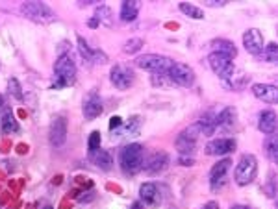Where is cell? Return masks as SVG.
I'll return each mask as SVG.
<instances>
[{"instance_id":"1","label":"cell","mask_w":278,"mask_h":209,"mask_svg":"<svg viewBox=\"0 0 278 209\" xmlns=\"http://www.w3.org/2000/svg\"><path fill=\"white\" fill-rule=\"evenodd\" d=\"M119 163L125 174H137L143 169V147L139 143L126 145L119 154Z\"/></svg>"},{"instance_id":"2","label":"cell","mask_w":278,"mask_h":209,"mask_svg":"<svg viewBox=\"0 0 278 209\" xmlns=\"http://www.w3.org/2000/svg\"><path fill=\"white\" fill-rule=\"evenodd\" d=\"M54 87H65V85H73L74 80H76V65H74L73 57L69 54H62L58 57L56 65H54Z\"/></svg>"},{"instance_id":"3","label":"cell","mask_w":278,"mask_h":209,"mask_svg":"<svg viewBox=\"0 0 278 209\" xmlns=\"http://www.w3.org/2000/svg\"><path fill=\"white\" fill-rule=\"evenodd\" d=\"M258 174V159L252 156V154H245L241 156L239 163L236 165V170H234V180L236 183L241 187L252 183V180Z\"/></svg>"},{"instance_id":"4","label":"cell","mask_w":278,"mask_h":209,"mask_svg":"<svg viewBox=\"0 0 278 209\" xmlns=\"http://www.w3.org/2000/svg\"><path fill=\"white\" fill-rule=\"evenodd\" d=\"M173 59L165 56H159V54H143L136 59V65L139 68H145L148 73L152 74H165L169 71Z\"/></svg>"},{"instance_id":"5","label":"cell","mask_w":278,"mask_h":209,"mask_svg":"<svg viewBox=\"0 0 278 209\" xmlns=\"http://www.w3.org/2000/svg\"><path fill=\"white\" fill-rule=\"evenodd\" d=\"M21 12L28 19L41 24L50 23L52 19H54V12L46 4H43V2H24V4H21Z\"/></svg>"},{"instance_id":"6","label":"cell","mask_w":278,"mask_h":209,"mask_svg":"<svg viewBox=\"0 0 278 209\" xmlns=\"http://www.w3.org/2000/svg\"><path fill=\"white\" fill-rule=\"evenodd\" d=\"M167 78L171 82H175V84L182 85V87H191L195 82V71L186 63L173 61L169 71H167Z\"/></svg>"},{"instance_id":"7","label":"cell","mask_w":278,"mask_h":209,"mask_svg":"<svg viewBox=\"0 0 278 209\" xmlns=\"http://www.w3.org/2000/svg\"><path fill=\"white\" fill-rule=\"evenodd\" d=\"M208 63H210L211 71L221 78V82L228 80L236 73V67H234L232 59H228V57L221 56V54H217V52H211L210 56H208Z\"/></svg>"},{"instance_id":"8","label":"cell","mask_w":278,"mask_h":209,"mask_svg":"<svg viewBox=\"0 0 278 209\" xmlns=\"http://www.w3.org/2000/svg\"><path fill=\"white\" fill-rule=\"evenodd\" d=\"M232 167V159H221V161H217L210 170V185L211 189L215 191V189H221L225 183H227V174L228 170Z\"/></svg>"},{"instance_id":"9","label":"cell","mask_w":278,"mask_h":209,"mask_svg":"<svg viewBox=\"0 0 278 209\" xmlns=\"http://www.w3.org/2000/svg\"><path fill=\"white\" fill-rule=\"evenodd\" d=\"M109 78H112V84L117 89L125 91L128 87H132V84H134V71L125 67V65H115L112 68V73H109Z\"/></svg>"},{"instance_id":"10","label":"cell","mask_w":278,"mask_h":209,"mask_svg":"<svg viewBox=\"0 0 278 209\" xmlns=\"http://www.w3.org/2000/svg\"><path fill=\"white\" fill-rule=\"evenodd\" d=\"M243 46L247 48V52H250L252 56H260L263 48H265V41L261 35L260 30L250 28L243 34Z\"/></svg>"},{"instance_id":"11","label":"cell","mask_w":278,"mask_h":209,"mask_svg":"<svg viewBox=\"0 0 278 209\" xmlns=\"http://www.w3.org/2000/svg\"><path fill=\"white\" fill-rule=\"evenodd\" d=\"M236 141L234 139H228V137H219V139H211L208 145L204 147V152L208 156H227V154H232L236 150Z\"/></svg>"},{"instance_id":"12","label":"cell","mask_w":278,"mask_h":209,"mask_svg":"<svg viewBox=\"0 0 278 209\" xmlns=\"http://www.w3.org/2000/svg\"><path fill=\"white\" fill-rule=\"evenodd\" d=\"M67 141V120L65 117L58 115L52 119V124H50V143L54 147H63Z\"/></svg>"},{"instance_id":"13","label":"cell","mask_w":278,"mask_h":209,"mask_svg":"<svg viewBox=\"0 0 278 209\" xmlns=\"http://www.w3.org/2000/svg\"><path fill=\"white\" fill-rule=\"evenodd\" d=\"M167 165H169V156L165 152H154L147 161H143V169L145 172L150 176H156L159 172H163L167 169Z\"/></svg>"},{"instance_id":"14","label":"cell","mask_w":278,"mask_h":209,"mask_svg":"<svg viewBox=\"0 0 278 209\" xmlns=\"http://www.w3.org/2000/svg\"><path fill=\"white\" fill-rule=\"evenodd\" d=\"M102 100H100V96L97 95V93H91V95H87V98H85L84 102V117L87 120H93L97 119V117H100L102 115Z\"/></svg>"},{"instance_id":"15","label":"cell","mask_w":278,"mask_h":209,"mask_svg":"<svg viewBox=\"0 0 278 209\" xmlns=\"http://www.w3.org/2000/svg\"><path fill=\"white\" fill-rule=\"evenodd\" d=\"M139 196H141V202L150 205V207H158L159 203H161V196H159V191L158 187L154 185V183H143L139 187Z\"/></svg>"},{"instance_id":"16","label":"cell","mask_w":278,"mask_h":209,"mask_svg":"<svg viewBox=\"0 0 278 209\" xmlns=\"http://www.w3.org/2000/svg\"><path fill=\"white\" fill-rule=\"evenodd\" d=\"M252 95L267 104H274L278 98V91L271 84H254L252 85Z\"/></svg>"},{"instance_id":"17","label":"cell","mask_w":278,"mask_h":209,"mask_svg":"<svg viewBox=\"0 0 278 209\" xmlns=\"http://www.w3.org/2000/svg\"><path fill=\"white\" fill-rule=\"evenodd\" d=\"M258 130L261 133H265V135H272L276 131V113L271 111V109L260 113V117H258Z\"/></svg>"},{"instance_id":"18","label":"cell","mask_w":278,"mask_h":209,"mask_svg":"<svg viewBox=\"0 0 278 209\" xmlns=\"http://www.w3.org/2000/svg\"><path fill=\"white\" fill-rule=\"evenodd\" d=\"M211 48H213V52L228 57V59H234V57L238 56V48H236V45L228 39H213L211 41Z\"/></svg>"},{"instance_id":"19","label":"cell","mask_w":278,"mask_h":209,"mask_svg":"<svg viewBox=\"0 0 278 209\" xmlns=\"http://www.w3.org/2000/svg\"><path fill=\"white\" fill-rule=\"evenodd\" d=\"M215 122L217 128H225V130H230L236 126L238 122V111L234 108H225L219 115H215Z\"/></svg>"},{"instance_id":"20","label":"cell","mask_w":278,"mask_h":209,"mask_svg":"<svg viewBox=\"0 0 278 209\" xmlns=\"http://www.w3.org/2000/svg\"><path fill=\"white\" fill-rule=\"evenodd\" d=\"M91 161L102 170H112V167H114L112 154H109L108 150H100V148L95 150V152H91Z\"/></svg>"},{"instance_id":"21","label":"cell","mask_w":278,"mask_h":209,"mask_svg":"<svg viewBox=\"0 0 278 209\" xmlns=\"http://www.w3.org/2000/svg\"><path fill=\"white\" fill-rule=\"evenodd\" d=\"M137 15H139V2L136 0H126L121 4V21L125 23H132L136 21Z\"/></svg>"},{"instance_id":"22","label":"cell","mask_w":278,"mask_h":209,"mask_svg":"<svg viewBox=\"0 0 278 209\" xmlns=\"http://www.w3.org/2000/svg\"><path fill=\"white\" fill-rule=\"evenodd\" d=\"M249 82H250V78L247 76V74H243V73H241V74L234 73L230 78L223 82V85H225L227 89H230V91H239V89H243V87L249 84Z\"/></svg>"},{"instance_id":"23","label":"cell","mask_w":278,"mask_h":209,"mask_svg":"<svg viewBox=\"0 0 278 209\" xmlns=\"http://www.w3.org/2000/svg\"><path fill=\"white\" fill-rule=\"evenodd\" d=\"M195 148H197V141L195 139H189V137L186 135H178L176 137V150L180 152V156H186V154H191L195 152Z\"/></svg>"},{"instance_id":"24","label":"cell","mask_w":278,"mask_h":209,"mask_svg":"<svg viewBox=\"0 0 278 209\" xmlns=\"http://www.w3.org/2000/svg\"><path fill=\"white\" fill-rule=\"evenodd\" d=\"M178 10H180L184 15H188V17L191 19H197V21H200V19H204V12L200 10L199 6H195V4H188V2H180L178 4Z\"/></svg>"},{"instance_id":"25","label":"cell","mask_w":278,"mask_h":209,"mask_svg":"<svg viewBox=\"0 0 278 209\" xmlns=\"http://www.w3.org/2000/svg\"><path fill=\"white\" fill-rule=\"evenodd\" d=\"M0 128H2V131H4V133H15V131H19L17 120L13 119L12 113H4V115H2V120H0Z\"/></svg>"},{"instance_id":"26","label":"cell","mask_w":278,"mask_h":209,"mask_svg":"<svg viewBox=\"0 0 278 209\" xmlns=\"http://www.w3.org/2000/svg\"><path fill=\"white\" fill-rule=\"evenodd\" d=\"M114 15H112V10H109L108 6H98L97 10V21L98 23H104L106 26H112V23H114Z\"/></svg>"},{"instance_id":"27","label":"cell","mask_w":278,"mask_h":209,"mask_svg":"<svg viewBox=\"0 0 278 209\" xmlns=\"http://www.w3.org/2000/svg\"><path fill=\"white\" fill-rule=\"evenodd\" d=\"M265 150H267L269 159H271V161H276L278 159V141L274 135H269V139H267V143H265Z\"/></svg>"},{"instance_id":"28","label":"cell","mask_w":278,"mask_h":209,"mask_svg":"<svg viewBox=\"0 0 278 209\" xmlns=\"http://www.w3.org/2000/svg\"><path fill=\"white\" fill-rule=\"evenodd\" d=\"M261 54H265V59L269 63H276V57H278V46L276 43H269V45L263 48Z\"/></svg>"},{"instance_id":"29","label":"cell","mask_w":278,"mask_h":209,"mask_svg":"<svg viewBox=\"0 0 278 209\" xmlns=\"http://www.w3.org/2000/svg\"><path fill=\"white\" fill-rule=\"evenodd\" d=\"M143 46V39H139V37H134V39H128L125 45V52L126 54H136V52L141 50Z\"/></svg>"},{"instance_id":"30","label":"cell","mask_w":278,"mask_h":209,"mask_svg":"<svg viewBox=\"0 0 278 209\" xmlns=\"http://www.w3.org/2000/svg\"><path fill=\"white\" fill-rule=\"evenodd\" d=\"M8 89H10V93H12V95L17 98V100H23V98H24L23 87H21V84H19L15 78H12L10 82H8Z\"/></svg>"},{"instance_id":"31","label":"cell","mask_w":278,"mask_h":209,"mask_svg":"<svg viewBox=\"0 0 278 209\" xmlns=\"http://www.w3.org/2000/svg\"><path fill=\"white\" fill-rule=\"evenodd\" d=\"M87 148H89V152H95V150L100 148V133H98V131H91L89 141H87Z\"/></svg>"},{"instance_id":"32","label":"cell","mask_w":278,"mask_h":209,"mask_svg":"<svg viewBox=\"0 0 278 209\" xmlns=\"http://www.w3.org/2000/svg\"><path fill=\"white\" fill-rule=\"evenodd\" d=\"M78 48H80V54L87 59V61H91V56H93V50H91L89 46H87V41L84 39V37H80L78 35Z\"/></svg>"},{"instance_id":"33","label":"cell","mask_w":278,"mask_h":209,"mask_svg":"<svg viewBox=\"0 0 278 209\" xmlns=\"http://www.w3.org/2000/svg\"><path fill=\"white\" fill-rule=\"evenodd\" d=\"M91 61H95V63H106V61H108V56H106L102 50H93Z\"/></svg>"},{"instance_id":"34","label":"cell","mask_w":278,"mask_h":209,"mask_svg":"<svg viewBox=\"0 0 278 209\" xmlns=\"http://www.w3.org/2000/svg\"><path fill=\"white\" fill-rule=\"evenodd\" d=\"M139 117H132L128 122H126V131H137L139 130Z\"/></svg>"},{"instance_id":"35","label":"cell","mask_w":278,"mask_h":209,"mask_svg":"<svg viewBox=\"0 0 278 209\" xmlns=\"http://www.w3.org/2000/svg\"><path fill=\"white\" fill-rule=\"evenodd\" d=\"M121 126H123V119L121 117H112L109 119V130H117Z\"/></svg>"},{"instance_id":"36","label":"cell","mask_w":278,"mask_h":209,"mask_svg":"<svg viewBox=\"0 0 278 209\" xmlns=\"http://www.w3.org/2000/svg\"><path fill=\"white\" fill-rule=\"evenodd\" d=\"M178 163H180L182 167H191V165L195 163V159L193 158H186V156H180V158H178Z\"/></svg>"},{"instance_id":"37","label":"cell","mask_w":278,"mask_h":209,"mask_svg":"<svg viewBox=\"0 0 278 209\" xmlns=\"http://www.w3.org/2000/svg\"><path fill=\"white\" fill-rule=\"evenodd\" d=\"M225 4H227V0H219V2H215V0H208V2H206V6H225Z\"/></svg>"},{"instance_id":"38","label":"cell","mask_w":278,"mask_h":209,"mask_svg":"<svg viewBox=\"0 0 278 209\" xmlns=\"http://www.w3.org/2000/svg\"><path fill=\"white\" fill-rule=\"evenodd\" d=\"M202 209H219V203L211 200V202H206L204 205H202Z\"/></svg>"},{"instance_id":"39","label":"cell","mask_w":278,"mask_h":209,"mask_svg":"<svg viewBox=\"0 0 278 209\" xmlns=\"http://www.w3.org/2000/svg\"><path fill=\"white\" fill-rule=\"evenodd\" d=\"M98 24H100V23H98V21H97V17H95V19H91V21H89V26H91V28H97Z\"/></svg>"},{"instance_id":"40","label":"cell","mask_w":278,"mask_h":209,"mask_svg":"<svg viewBox=\"0 0 278 209\" xmlns=\"http://www.w3.org/2000/svg\"><path fill=\"white\" fill-rule=\"evenodd\" d=\"M132 209H143V203L141 202H134L132 203Z\"/></svg>"},{"instance_id":"41","label":"cell","mask_w":278,"mask_h":209,"mask_svg":"<svg viewBox=\"0 0 278 209\" xmlns=\"http://www.w3.org/2000/svg\"><path fill=\"white\" fill-rule=\"evenodd\" d=\"M230 209H249V207H247V205H232Z\"/></svg>"},{"instance_id":"42","label":"cell","mask_w":278,"mask_h":209,"mask_svg":"<svg viewBox=\"0 0 278 209\" xmlns=\"http://www.w3.org/2000/svg\"><path fill=\"white\" fill-rule=\"evenodd\" d=\"M2 106H4V96L0 95V108H2Z\"/></svg>"},{"instance_id":"43","label":"cell","mask_w":278,"mask_h":209,"mask_svg":"<svg viewBox=\"0 0 278 209\" xmlns=\"http://www.w3.org/2000/svg\"><path fill=\"white\" fill-rule=\"evenodd\" d=\"M43 209H52V207H43Z\"/></svg>"}]
</instances>
